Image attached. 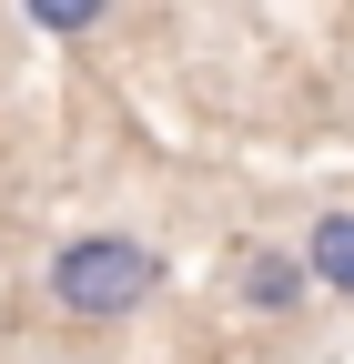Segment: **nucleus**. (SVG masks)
<instances>
[{"mask_svg":"<svg viewBox=\"0 0 354 364\" xmlns=\"http://www.w3.org/2000/svg\"><path fill=\"white\" fill-rule=\"evenodd\" d=\"M41 294H51V314H71V324H132V314L162 294V253L142 233L92 223V233H71L41 263Z\"/></svg>","mask_w":354,"mask_h":364,"instance_id":"f257e3e1","label":"nucleus"},{"mask_svg":"<svg viewBox=\"0 0 354 364\" xmlns=\"http://www.w3.org/2000/svg\"><path fill=\"white\" fill-rule=\"evenodd\" d=\"M112 11H122V0H21V21H31L41 41H92Z\"/></svg>","mask_w":354,"mask_h":364,"instance_id":"20e7f679","label":"nucleus"},{"mask_svg":"<svg viewBox=\"0 0 354 364\" xmlns=\"http://www.w3.org/2000/svg\"><path fill=\"white\" fill-rule=\"evenodd\" d=\"M304 263H314V284L334 304H354V203H334V213L304 223Z\"/></svg>","mask_w":354,"mask_h":364,"instance_id":"7ed1b4c3","label":"nucleus"},{"mask_svg":"<svg viewBox=\"0 0 354 364\" xmlns=\"http://www.w3.org/2000/svg\"><path fill=\"white\" fill-rule=\"evenodd\" d=\"M344 11H354V0H344Z\"/></svg>","mask_w":354,"mask_h":364,"instance_id":"39448f33","label":"nucleus"},{"mask_svg":"<svg viewBox=\"0 0 354 364\" xmlns=\"http://www.w3.org/2000/svg\"><path fill=\"white\" fill-rule=\"evenodd\" d=\"M304 294H324L314 263H304V243H243V253H233V304L253 314V324L304 314Z\"/></svg>","mask_w":354,"mask_h":364,"instance_id":"f03ea898","label":"nucleus"}]
</instances>
